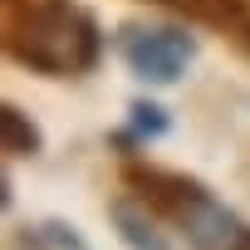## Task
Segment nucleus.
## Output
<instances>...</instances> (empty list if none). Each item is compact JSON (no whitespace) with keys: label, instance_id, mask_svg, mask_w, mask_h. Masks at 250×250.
<instances>
[{"label":"nucleus","instance_id":"nucleus-2","mask_svg":"<svg viewBox=\"0 0 250 250\" xmlns=\"http://www.w3.org/2000/svg\"><path fill=\"white\" fill-rule=\"evenodd\" d=\"M128 177L143 187V196H152L162 211H172V221L182 226L191 250H250V226L230 206H221L206 187L172 177V172H152V167H133Z\"/></svg>","mask_w":250,"mask_h":250},{"label":"nucleus","instance_id":"nucleus-7","mask_svg":"<svg viewBox=\"0 0 250 250\" xmlns=\"http://www.w3.org/2000/svg\"><path fill=\"white\" fill-rule=\"evenodd\" d=\"M128 113H133V128H138L143 138H157V133H167V113H162L157 103H133Z\"/></svg>","mask_w":250,"mask_h":250},{"label":"nucleus","instance_id":"nucleus-3","mask_svg":"<svg viewBox=\"0 0 250 250\" xmlns=\"http://www.w3.org/2000/svg\"><path fill=\"white\" fill-rule=\"evenodd\" d=\"M191 54H196V40L182 30H123V59L147 83H177Z\"/></svg>","mask_w":250,"mask_h":250},{"label":"nucleus","instance_id":"nucleus-6","mask_svg":"<svg viewBox=\"0 0 250 250\" xmlns=\"http://www.w3.org/2000/svg\"><path fill=\"white\" fill-rule=\"evenodd\" d=\"M40 245H49V250H88V245L74 235V226H64V221H44V226H40Z\"/></svg>","mask_w":250,"mask_h":250},{"label":"nucleus","instance_id":"nucleus-5","mask_svg":"<svg viewBox=\"0 0 250 250\" xmlns=\"http://www.w3.org/2000/svg\"><path fill=\"white\" fill-rule=\"evenodd\" d=\"M0 138H5V152H15V157H35V152L44 147L40 128H35V123H30L15 103L0 108Z\"/></svg>","mask_w":250,"mask_h":250},{"label":"nucleus","instance_id":"nucleus-4","mask_svg":"<svg viewBox=\"0 0 250 250\" xmlns=\"http://www.w3.org/2000/svg\"><path fill=\"white\" fill-rule=\"evenodd\" d=\"M108 221H113V230H118V240L128 245V250H172L167 240H162V230L152 226V216H147V206H138V201H113L108 206Z\"/></svg>","mask_w":250,"mask_h":250},{"label":"nucleus","instance_id":"nucleus-1","mask_svg":"<svg viewBox=\"0 0 250 250\" xmlns=\"http://www.w3.org/2000/svg\"><path fill=\"white\" fill-rule=\"evenodd\" d=\"M5 49L15 64L49 74V79H74L88 74L103 54V35L88 10L74 0H10L5 20Z\"/></svg>","mask_w":250,"mask_h":250}]
</instances>
